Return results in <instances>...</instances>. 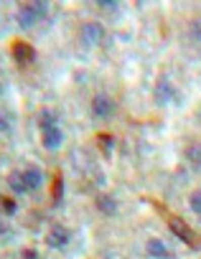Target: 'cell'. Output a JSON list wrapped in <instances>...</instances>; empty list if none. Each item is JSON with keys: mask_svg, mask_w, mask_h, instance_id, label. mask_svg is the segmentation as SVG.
<instances>
[{"mask_svg": "<svg viewBox=\"0 0 201 259\" xmlns=\"http://www.w3.org/2000/svg\"><path fill=\"white\" fill-rule=\"evenodd\" d=\"M97 208L102 211L105 216H115V213H117V201H115V196H110V193L97 196Z\"/></svg>", "mask_w": 201, "mask_h": 259, "instance_id": "10", "label": "cell"}, {"mask_svg": "<svg viewBox=\"0 0 201 259\" xmlns=\"http://www.w3.org/2000/svg\"><path fill=\"white\" fill-rule=\"evenodd\" d=\"M188 206H191V211H193V213H201V191H193V193H191Z\"/></svg>", "mask_w": 201, "mask_h": 259, "instance_id": "17", "label": "cell"}, {"mask_svg": "<svg viewBox=\"0 0 201 259\" xmlns=\"http://www.w3.org/2000/svg\"><path fill=\"white\" fill-rule=\"evenodd\" d=\"M8 188H11L13 193H18V196L28 193V188H26V183H23V176H21V173H11V176H8Z\"/></svg>", "mask_w": 201, "mask_h": 259, "instance_id": "14", "label": "cell"}, {"mask_svg": "<svg viewBox=\"0 0 201 259\" xmlns=\"http://www.w3.org/2000/svg\"><path fill=\"white\" fill-rule=\"evenodd\" d=\"M193 36H196V41H201V26L198 23H193Z\"/></svg>", "mask_w": 201, "mask_h": 259, "instance_id": "21", "label": "cell"}, {"mask_svg": "<svg viewBox=\"0 0 201 259\" xmlns=\"http://www.w3.org/2000/svg\"><path fill=\"white\" fill-rule=\"evenodd\" d=\"M61 143H64V133H61L59 124L51 127V130H44V133H41V145H44L46 150H59Z\"/></svg>", "mask_w": 201, "mask_h": 259, "instance_id": "6", "label": "cell"}, {"mask_svg": "<svg viewBox=\"0 0 201 259\" xmlns=\"http://www.w3.org/2000/svg\"><path fill=\"white\" fill-rule=\"evenodd\" d=\"M36 122H38L41 133H44V130H51V127H56V122H59V114H56L54 109H41V112H38V117H36Z\"/></svg>", "mask_w": 201, "mask_h": 259, "instance_id": "11", "label": "cell"}, {"mask_svg": "<svg viewBox=\"0 0 201 259\" xmlns=\"http://www.w3.org/2000/svg\"><path fill=\"white\" fill-rule=\"evenodd\" d=\"M6 231H8V229H6V224H0V236H3Z\"/></svg>", "mask_w": 201, "mask_h": 259, "instance_id": "22", "label": "cell"}, {"mask_svg": "<svg viewBox=\"0 0 201 259\" xmlns=\"http://www.w3.org/2000/svg\"><path fill=\"white\" fill-rule=\"evenodd\" d=\"M61 196H64V181H61V176H56V181H54V203H61Z\"/></svg>", "mask_w": 201, "mask_h": 259, "instance_id": "16", "label": "cell"}, {"mask_svg": "<svg viewBox=\"0 0 201 259\" xmlns=\"http://www.w3.org/2000/svg\"><path fill=\"white\" fill-rule=\"evenodd\" d=\"M21 176H23V183H26L28 191H38V188L44 186V173H41L38 168H28V170H23Z\"/></svg>", "mask_w": 201, "mask_h": 259, "instance_id": "9", "label": "cell"}, {"mask_svg": "<svg viewBox=\"0 0 201 259\" xmlns=\"http://www.w3.org/2000/svg\"><path fill=\"white\" fill-rule=\"evenodd\" d=\"M97 6H99V8H105V11H117V3H110V0H99Z\"/></svg>", "mask_w": 201, "mask_h": 259, "instance_id": "19", "label": "cell"}, {"mask_svg": "<svg viewBox=\"0 0 201 259\" xmlns=\"http://www.w3.org/2000/svg\"><path fill=\"white\" fill-rule=\"evenodd\" d=\"M186 160L191 163V168L201 170V143H191L186 148Z\"/></svg>", "mask_w": 201, "mask_h": 259, "instance_id": "13", "label": "cell"}, {"mask_svg": "<svg viewBox=\"0 0 201 259\" xmlns=\"http://www.w3.org/2000/svg\"><path fill=\"white\" fill-rule=\"evenodd\" d=\"M46 13H49V3H41V0H36V3H26V6L18 8L16 23H18V28L28 31V28H33Z\"/></svg>", "mask_w": 201, "mask_h": 259, "instance_id": "1", "label": "cell"}, {"mask_svg": "<svg viewBox=\"0 0 201 259\" xmlns=\"http://www.w3.org/2000/svg\"><path fill=\"white\" fill-rule=\"evenodd\" d=\"M23 256H26V259H38V254H36L33 249H26V251H23Z\"/></svg>", "mask_w": 201, "mask_h": 259, "instance_id": "20", "label": "cell"}, {"mask_svg": "<svg viewBox=\"0 0 201 259\" xmlns=\"http://www.w3.org/2000/svg\"><path fill=\"white\" fill-rule=\"evenodd\" d=\"M153 94H155V102H158V104H168V102H181V92L176 89V84H173V81H171L168 76H160V79H158V84H155Z\"/></svg>", "mask_w": 201, "mask_h": 259, "instance_id": "2", "label": "cell"}, {"mask_svg": "<svg viewBox=\"0 0 201 259\" xmlns=\"http://www.w3.org/2000/svg\"><path fill=\"white\" fill-rule=\"evenodd\" d=\"M0 201H3L6 213H16V201H11V198H0Z\"/></svg>", "mask_w": 201, "mask_h": 259, "instance_id": "18", "label": "cell"}, {"mask_svg": "<svg viewBox=\"0 0 201 259\" xmlns=\"http://www.w3.org/2000/svg\"><path fill=\"white\" fill-rule=\"evenodd\" d=\"M168 226H171V231H173V234H176V236H178L181 241H186V244H191V246H196V234H193V231H191V229H188V226H186L183 221H178V219H173V221H171Z\"/></svg>", "mask_w": 201, "mask_h": 259, "instance_id": "8", "label": "cell"}, {"mask_svg": "<svg viewBox=\"0 0 201 259\" xmlns=\"http://www.w3.org/2000/svg\"><path fill=\"white\" fill-rule=\"evenodd\" d=\"M69 241H71V231L66 226H61V224H54L49 229V234H46V244L51 249H64Z\"/></svg>", "mask_w": 201, "mask_h": 259, "instance_id": "4", "label": "cell"}, {"mask_svg": "<svg viewBox=\"0 0 201 259\" xmlns=\"http://www.w3.org/2000/svg\"><path fill=\"white\" fill-rule=\"evenodd\" d=\"M102 36H105V28L99 26V23H94V21L84 23L82 31H79V38H82L84 46H97L99 41H102Z\"/></svg>", "mask_w": 201, "mask_h": 259, "instance_id": "5", "label": "cell"}, {"mask_svg": "<svg viewBox=\"0 0 201 259\" xmlns=\"http://www.w3.org/2000/svg\"><path fill=\"white\" fill-rule=\"evenodd\" d=\"M13 59H16L21 66H26V64H31V61L36 59V51H33L28 44L18 41V44H13Z\"/></svg>", "mask_w": 201, "mask_h": 259, "instance_id": "7", "label": "cell"}, {"mask_svg": "<svg viewBox=\"0 0 201 259\" xmlns=\"http://www.w3.org/2000/svg\"><path fill=\"white\" fill-rule=\"evenodd\" d=\"M148 254H150L153 259H171L168 246H166L163 241H158V239H150V241H148Z\"/></svg>", "mask_w": 201, "mask_h": 259, "instance_id": "12", "label": "cell"}, {"mask_svg": "<svg viewBox=\"0 0 201 259\" xmlns=\"http://www.w3.org/2000/svg\"><path fill=\"white\" fill-rule=\"evenodd\" d=\"M97 143H99V148H102V150L110 155V153H112V145H115V138H112V135H99Z\"/></svg>", "mask_w": 201, "mask_h": 259, "instance_id": "15", "label": "cell"}, {"mask_svg": "<svg viewBox=\"0 0 201 259\" xmlns=\"http://www.w3.org/2000/svg\"><path fill=\"white\" fill-rule=\"evenodd\" d=\"M92 114L97 119H110L115 114V102L107 97V94H97L92 99Z\"/></svg>", "mask_w": 201, "mask_h": 259, "instance_id": "3", "label": "cell"}]
</instances>
